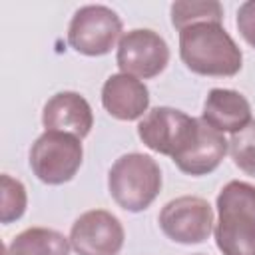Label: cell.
Masks as SVG:
<instances>
[{"label":"cell","mask_w":255,"mask_h":255,"mask_svg":"<svg viewBox=\"0 0 255 255\" xmlns=\"http://www.w3.org/2000/svg\"><path fill=\"white\" fill-rule=\"evenodd\" d=\"M217 209L215 239L223 255H255V187L245 181L227 183Z\"/></svg>","instance_id":"7a4b0ae2"},{"label":"cell","mask_w":255,"mask_h":255,"mask_svg":"<svg viewBox=\"0 0 255 255\" xmlns=\"http://www.w3.org/2000/svg\"><path fill=\"white\" fill-rule=\"evenodd\" d=\"M68 239L44 227H32L22 231L8 247V255H68Z\"/></svg>","instance_id":"5bb4252c"},{"label":"cell","mask_w":255,"mask_h":255,"mask_svg":"<svg viewBox=\"0 0 255 255\" xmlns=\"http://www.w3.org/2000/svg\"><path fill=\"white\" fill-rule=\"evenodd\" d=\"M82 163V143L62 131H46L30 151V165L44 183H64L74 177Z\"/></svg>","instance_id":"277c9868"},{"label":"cell","mask_w":255,"mask_h":255,"mask_svg":"<svg viewBox=\"0 0 255 255\" xmlns=\"http://www.w3.org/2000/svg\"><path fill=\"white\" fill-rule=\"evenodd\" d=\"M181 60L203 76H233L241 68V52L215 22H199L179 32Z\"/></svg>","instance_id":"6da1fadb"},{"label":"cell","mask_w":255,"mask_h":255,"mask_svg":"<svg viewBox=\"0 0 255 255\" xmlns=\"http://www.w3.org/2000/svg\"><path fill=\"white\" fill-rule=\"evenodd\" d=\"M163 233L179 243H199L207 239L213 227V211L201 197H177L159 213Z\"/></svg>","instance_id":"52a82bcc"},{"label":"cell","mask_w":255,"mask_h":255,"mask_svg":"<svg viewBox=\"0 0 255 255\" xmlns=\"http://www.w3.org/2000/svg\"><path fill=\"white\" fill-rule=\"evenodd\" d=\"M102 102L104 108L118 120H135L147 110V88L128 76V74H116L108 78L102 90Z\"/></svg>","instance_id":"7c38bea8"},{"label":"cell","mask_w":255,"mask_h":255,"mask_svg":"<svg viewBox=\"0 0 255 255\" xmlns=\"http://www.w3.org/2000/svg\"><path fill=\"white\" fill-rule=\"evenodd\" d=\"M221 18H223V10L219 2H175L171 6V22L179 30L199 22L219 24Z\"/></svg>","instance_id":"9a60e30c"},{"label":"cell","mask_w":255,"mask_h":255,"mask_svg":"<svg viewBox=\"0 0 255 255\" xmlns=\"http://www.w3.org/2000/svg\"><path fill=\"white\" fill-rule=\"evenodd\" d=\"M70 241L78 255H118L124 245V229L112 213L94 209L76 219Z\"/></svg>","instance_id":"ba28073f"},{"label":"cell","mask_w":255,"mask_h":255,"mask_svg":"<svg viewBox=\"0 0 255 255\" xmlns=\"http://www.w3.org/2000/svg\"><path fill=\"white\" fill-rule=\"evenodd\" d=\"M122 32L118 14L106 6H84L80 8L68 30V42L82 54L100 56L112 50Z\"/></svg>","instance_id":"8992f818"},{"label":"cell","mask_w":255,"mask_h":255,"mask_svg":"<svg viewBox=\"0 0 255 255\" xmlns=\"http://www.w3.org/2000/svg\"><path fill=\"white\" fill-rule=\"evenodd\" d=\"M2 223H10L24 213L26 207V191L24 185L10 175H2Z\"/></svg>","instance_id":"e0dca14e"},{"label":"cell","mask_w":255,"mask_h":255,"mask_svg":"<svg viewBox=\"0 0 255 255\" xmlns=\"http://www.w3.org/2000/svg\"><path fill=\"white\" fill-rule=\"evenodd\" d=\"M169 60L167 44L151 30H131L118 46V66L124 74L153 78Z\"/></svg>","instance_id":"9c48e42d"},{"label":"cell","mask_w":255,"mask_h":255,"mask_svg":"<svg viewBox=\"0 0 255 255\" xmlns=\"http://www.w3.org/2000/svg\"><path fill=\"white\" fill-rule=\"evenodd\" d=\"M237 26H239V32L243 34V38H245L251 46H255V0L245 2V4L239 8Z\"/></svg>","instance_id":"ac0fdd59"},{"label":"cell","mask_w":255,"mask_h":255,"mask_svg":"<svg viewBox=\"0 0 255 255\" xmlns=\"http://www.w3.org/2000/svg\"><path fill=\"white\" fill-rule=\"evenodd\" d=\"M108 185L120 207L128 211H141L159 193L161 171L149 155L128 153L110 169Z\"/></svg>","instance_id":"3957f363"},{"label":"cell","mask_w":255,"mask_h":255,"mask_svg":"<svg viewBox=\"0 0 255 255\" xmlns=\"http://www.w3.org/2000/svg\"><path fill=\"white\" fill-rule=\"evenodd\" d=\"M203 122L219 131H241L251 122L249 102L233 90H211L203 106Z\"/></svg>","instance_id":"4fadbf2b"},{"label":"cell","mask_w":255,"mask_h":255,"mask_svg":"<svg viewBox=\"0 0 255 255\" xmlns=\"http://www.w3.org/2000/svg\"><path fill=\"white\" fill-rule=\"evenodd\" d=\"M42 122L46 131H62L82 139L84 135H88L94 120L88 102L80 94L62 92L46 104Z\"/></svg>","instance_id":"30bf717a"},{"label":"cell","mask_w":255,"mask_h":255,"mask_svg":"<svg viewBox=\"0 0 255 255\" xmlns=\"http://www.w3.org/2000/svg\"><path fill=\"white\" fill-rule=\"evenodd\" d=\"M199 120L185 116L179 110L155 108L137 126L141 141L159 153L177 157L197 135Z\"/></svg>","instance_id":"5b68a950"},{"label":"cell","mask_w":255,"mask_h":255,"mask_svg":"<svg viewBox=\"0 0 255 255\" xmlns=\"http://www.w3.org/2000/svg\"><path fill=\"white\" fill-rule=\"evenodd\" d=\"M225 151H227V141L223 133L211 128L207 122L199 120L195 139L177 157H173V161L185 173L203 175V173L213 171L221 163Z\"/></svg>","instance_id":"8fae6325"},{"label":"cell","mask_w":255,"mask_h":255,"mask_svg":"<svg viewBox=\"0 0 255 255\" xmlns=\"http://www.w3.org/2000/svg\"><path fill=\"white\" fill-rule=\"evenodd\" d=\"M229 149L235 165L245 173L255 175V122H249L241 131L233 133Z\"/></svg>","instance_id":"2e32d148"}]
</instances>
